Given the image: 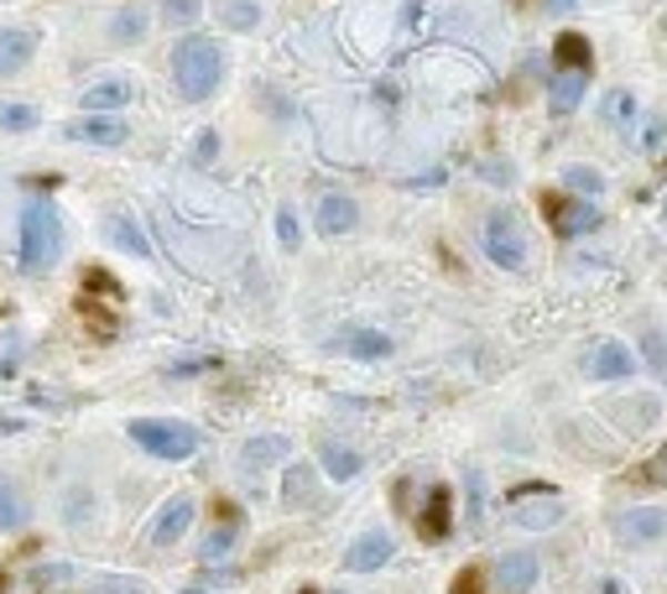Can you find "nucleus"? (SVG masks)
<instances>
[{"instance_id": "nucleus-1", "label": "nucleus", "mask_w": 667, "mask_h": 594, "mask_svg": "<svg viewBox=\"0 0 667 594\" xmlns=\"http://www.w3.org/2000/svg\"><path fill=\"white\" fill-rule=\"evenodd\" d=\"M224 79V48L214 37H183L178 48H172V84L189 104L209 100Z\"/></svg>"}, {"instance_id": "nucleus-2", "label": "nucleus", "mask_w": 667, "mask_h": 594, "mask_svg": "<svg viewBox=\"0 0 667 594\" xmlns=\"http://www.w3.org/2000/svg\"><path fill=\"white\" fill-rule=\"evenodd\" d=\"M17 255H21V272H32V276H42L63 255V214L52 209V199H32V204L21 209Z\"/></svg>"}, {"instance_id": "nucleus-3", "label": "nucleus", "mask_w": 667, "mask_h": 594, "mask_svg": "<svg viewBox=\"0 0 667 594\" xmlns=\"http://www.w3.org/2000/svg\"><path fill=\"white\" fill-rule=\"evenodd\" d=\"M125 433H131V443L137 449H146L152 459H168V464H183V459L199 454V427L178 423V417H131L125 423Z\"/></svg>"}, {"instance_id": "nucleus-4", "label": "nucleus", "mask_w": 667, "mask_h": 594, "mask_svg": "<svg viewBox=\"0 0 667 594\" xmlns=\"http://www.w3.org/2000/svg\"><path fill=\"white\" fill-rule=\"evenodd\" d=\"M479 245H485V255L496 261L501 272H522V266H527V240H522V220H516L512 209H496V214L485 220Z\"/></svg>"}, {"instance_id": "nucleus-5", "label": "nucleus", "mask_w": 667, "mask_h": 594, "mask_svg": "<svg viewBox=\"0 0 667 594\" xmlns=\"http://www.w3.org/2000/svg\"><path fill=\"white\" fill-rule=\"evenodd\" d=\"M412 522H417V537H423V543H444L448 532H454V491H448V485H428V491H423V506L412 511Z\"/></svg>"}, {"instance_id": "nucleus-6", "label": "nucleus", "mask_w": 667, "mask_h": 594, "mask_svg": "<svg viewBox=\"0 0 667 594\" xmlns=\"http://www.w3.org/2000/svg\"><path fill=\"white\" fill-rule=\"evenodd\" d=\"M396 553L392 532H381V526H371V532H360L355 543H350V553H344V568L350 574H376V568H386Z\"/></svg>"}, {"instance_id": "nucleus-7", "label": "nucleus", "mask_w": 667, "mask_h": 594, "mask_svg": "<svg viewBox=\"0 0 667 594\" xmlns=\"http://www.w3.org/2000/svg\"><path fill=\"white\" fill-rule=\"evenodd\" d=\"M537 574H543V563H537V553H501L496 568H491V578H496L501 594H527L532 584H537Z\"/></svg>"}, {"instance_id": "nucleus-8", "label": "nucleus", "mask_w": 667, "mask_h": 594, "mask_svg": "<svg viewBox=\"0 0 667 594\" xmlns=\"http://www.w3.org/2000/svg\"><path fill=\"white\" fill-rule=\"evenodd\" d=\"M616 532L626 547H641V543H657L667 532V511L663 506H636V511H620L616 516Z\"/></svg>"}, {"instance_id": "nucleus-9", "label": "nucleus", "mask_w": 667, "mask_h": 594, "mask_svg": "<svg viewBox=\"0 0 667 594\" xmlns=\"http://www.w3.org/2000/svg\"><path fill=\"white\" fill-rule=\"evenodd\" d=\"M193 511H199V506H193V495H172L168 506L156 511L152 532H146V537H152V547H172V543H178V537L193 526Z\"/></svg>"}, {"instance_id": "nucleus-10", "label": "nucleus", "mask_w": 667, "mask_h": 594, "mask_svg": "<svg viewBox=\"0 0 667 594\" xmlns=\"http://www.w3.org/2000/svg\"><path fill=\"white\" fill-rule=\"evenodd\" d=\"M63 137H69V141H89V147H120L131 131H125V120H120V115H79V120L63 125Z\"/></svg>"}, {"instance_id": "nucleus-11", "label": "nucleus", "mask_w": 667, "mask_h": 594, "mask_svg": "<svg viewBox=\"0 0 667 594\" xmlns=\"http://www.w3.org/2000/svg\"><path fill=\"white\" fill-rule=\"evenodd\" d=\"M589 375L595 381H626V375H636V355L620 340H605L589 350Z\"/></svg>"}, {"instance_id": "nucleus-12", "label": "nucleus", "mask_w": 667, "mask_h": 594, "mask_svg": "<svg viewBox=\"0 0 667 594\" xmlns=\"http://www.w3.org/2000/svg\"><path fill=\"white\" fill-rule=\"evenodd\" d=\"M313 220H319V230H324V235H350V230H355V220H360V209H355V199H350V193H324V199H319V209H313Z\"/></svg>"}, {"instance_id": "nucleus-13", "label": "nucleus", "mask_w": 667, "mask_h": 594, "mask_svg": "<svg viewBox=\"0 0 667 594\" xmlns=\"http://www.w3.org/2000/svg\"><path fill=\"white\" fill-rule=\"evenodd\" d=\"M37 52V32L32 27H6L0 32V79H11V73H21V63Z\"/></svg>"}, {"instance_id": "nucleus-14", "label": "nucleus", "mask_w": 667, "mask_h": 594, "mask_svg": "<svg viewBox=\"0 0 667 594\" xmlns=\"http://www.w3.org/2000/svg\"><path fill=\"white\" fill-rule=\"evenodd\" d=\"M548 214H553V230H558V235H589V230H599V209L589 204V199L564 204V209L548 199Z\"/></svg>"}, {"instance_id": "nucleus-15", "label": "nucleus", "mask_w": 667, "mask_h": 594, "mask_svg": "<svg viewBox=\"0 0 667 594\" xmlns=\"http://www.w3.org/2000/svg\"><path fill=\"white\" fill-rule=\"evenodd\" d=\"M340 350L344 355H355V360H386L392 355V340H386L381 329H344Z\"/></svg>"}, {"instance_id": "nucleus-16", "label": "nucleus", "mask_w": 667, "mask_h": 594, "mask_svg": "<svg viewBox=\"0 0 667 594\" xmlns=\"http://www.w3.org/2000/svg\"><path fill=\"white\" fill-rule=\"evenodd\" d=\"M319 459H324L329 480H355L360 470H365V459H360L355 449H344V443H334V439L319 443Z\"/></svg>"}, {"instance_id": "nucleus-17", "label": "nucleus", "mask_w": 667, "mask_h": 594, "mask_svg": "<svg viewBox=\"0 0 667 594\" xmlns=\"http://www.w3.org/2000/svg\"><path fill=\"white\" fill-rule=\"evenodd\" d=\"M27 516H32V511H27V495L17 491V480L0 475V532H21Z\"/></svg>"}, {"instance_id": "nucleus-18", "label": "nucleus", "mask_w": 667, "mask_h": 594, "mask_svg": "<svg viewBox=\"0 0 667 594\" xmlns=\"http://www.w3.org/2000/svg\"><path fill=\"white\" fill-rule=\"evenodd\" d=\"M125 100H131V84H125V79H110V84L89 89L84 110H89V115H115V110H125Z\"/></svg>"}, {"instance_id": "nucleus-19", "label": "nucleus", "mask_w": 667, "mask_h": 594, "mask_svg": "<svg viewBox=\"0 0 667 594\" xmlns=\"http://www.w3.org/2000/svg\"><path fill=\"white\" fill-rule=\"evenodd\" d=\"M104 240H110V245H120V251H131V255H152L146 235H141V230L125 220V214H110V220H104Z\"/></svg>"}, {"instance_id": "nucleus-20", "label": "nucleus", "mask_w": 667, "mask_h": 594, "mask_svg": "<svg viewBox=\"0 0 667 594\" xmlns=\"http://www.w3.org/2000/svg\"><path fill=\"white\" fill-rule=\"evenodd\" d=\"M584 89H589V73H558L553 79V110L558 115H568V110H579V100H584Z\"/></svg>"}, {"instance_id": "nucleus-21", "label": "nucleus", "mask_w": 667, "mask_h": 594, "mask_svg": "<svg viewBox=\"0 0 667 594\" xmlns=\"http://www.w3.org/2000/svg\"><path fill=\"white\" fill-rule=\"evenodd\" d=\"M235 543H240V522H220L214 532H209L204 543H199V558L204 563H220V558H230L235 553Z\"/></svg>"}, {"instance_id": "nucleus-22", "label": "nucleus", "mask_w": 667, "mask_h": 594, "mask_svg": "<svg viewBox=\"0 0 667 594\" xmlns=\"http://www.w3.org/2000/svg\"><path fill=\"white\" fill-rule=\"evenodd\" d=\"M553 52H558V69L564 73H589V42L579 32H564Z\"/></svg>"}, {"instance_id": "nucleus-23", "label": "nucleus", "mask_w": 667, "mask_h": 594, "mask_svg": "<svg viewBox=\"0 0 667 594\" xmlns=\"http://www.w3.org/2000/svg\"><path fill=\"white\" fill-rule=\"evenodd\" d=\"M641 355L651 360V375L667 381V334L657 329V323H641Z\"/></svg>"}, {"instance_id": "nucleus-24", "label": "nucleus", "mask_w": 667, "mask_h": 594, "mask_svg": "<svg viewBox=\"0 0 667 594\" xmlns=\"http://www.w3.org/2000/svg\"><path fill=\"white\" fill-rule=\"evenodd\" d=\"M558 501H553V495H543V501H516V522L522 526H553L558 522Z\"/></svg>"}, {"instance_id": "nucleus-25", "label": "nucleus", "mask_w": 667, "mask_h": 594, "mask_svg": "<svg viewBox=\"0 0 667 594\" xmlns=\"http://www.w3.org/2000/svg\"><path fill=\"white\" fill-rule=\"evenodd\" d=\"M220 17L240 32H251V27H261V6L256 0H220Z\"/></svg>"}, {"instance_id": "nucleus-26", "label": "nucleus", "mask_w": 667, "mask_h": 594, "mask_svg": "<svg viewBox=\"0 0 667 594\" xmlns=\"http://www.w3.org/2000/svg\"><path fill=\"white\" fill-rule=\"evenodd\" d=\"M564 188H574L579 199L595 204V193H605V178H599L595 168H564Z\"/></svg>"}, {"instance_id": "nucleus-27", "label": "nucleus", "mask_w": 667, "mask_h": 594, "mask_svg": "<svg viewBox=\"0 0 667 594\" xmlns=\"http://www.w3.org/2000/svg\"><path fill=\"white\" fill-rule=\"evenodd\" d=\"M605 115H610V125H620V131H626V125H631V115H636V100L626 94V89H616V94L605 100Z\"/></svg>"}, {"instance_id": "nucleus-28", "label": "nucleus", "mask_w": 667, "mask_h": 594, "mask_svg": "<svg viewBox=\"0 0 667 594\" xmlns=\"http://www.w3.org/2000/svg\"><path fill=\"white\" fill-rule=\"evenodd\" d=\"M0 125H6V131H32L37 110L32 104H0Z\"/></svg>"}, {"instance_id": "nucleus-29", "label": "nucleus", "mask_w": 667, "mask_h": 594, "mask_svg": "<svg viewBox=\"0 0 667 594\" xmlns=\"http://www.w3.org/2000/svg\"><path fill=\"white\" fill-rule=\"evenodd\" d=\"M141 32H146V17H141V11H120L115 32H110V37H115V42H137Z\"/></svg>"}, {"instance_id": "nucleus-30", "label": "nucleus", "mask_w": 667, "mask_h": 594, "mask_svg": "<svg viewBox=\"0 0 667 594\" xmlns=\"http://www.w3.org/2000/svg\"><path fill=\"white\" fill-rule=\"evenodd\" d=\"M89 594H152V590H146L141 578H120V574H110V578H100V584H94Z\"/></svg>"}, {"instance_id": "nucleus-31", "label": "nucleus", "mask_w": 667, "mask_h": 594, "mask_svg": "<svg viewBox=\"0 0 667 594\" xmlns=\"http://www.w3.org/2000/svg\"><path fill=\"white\" fill-rule=\"evenodd\" d=\"M69 578H73L69 563H48V568H37L32 574V584L37 590H58V584H69Z\"/></svg>"}, {"instance_id": "nucleus-32", "label": "nucleus", "mask_w": 667, "mask_h": 594, "mask_svg": "<svg viewBox=\"0 0 667 594\" xmlns=\"http://www.w3.org/2000/svg\"><path fill=\"white\" fill-rule=\"evenodd\" d=\"M276 235H282V245H287V251H297L303 230H297V214H292V209H276Z\"/></svg>"}, {"instance_id": "nucleus-33", "label": "nucleus", "mask_w": 667, "mask_h": 594, "mask_svg": "<svg viewBox=\"0 0 667 594\" xmlns=\"http://www.w3.org/2000/svg\"><path fill=\"white\" fill-rule=\"evenodd\" d=\"M641 480H651V485H667V443L647 459V470H641Z\"/></svg>"}, {"instance_id": "nucleus-34", "label": "nucleus", "mask_w": 667, "mask_h": 594, "mask_svg": "<svg viewBox=\"0 0 667 594\" xmlns=\"http://www.w3.org/2000/svg\"><path fill=\"white\" fill-rule=\"evenodd\" d=\"M454 594H491L485 590V574H479V568H464V574L454 578Z\"/></svg>"}, {"instance_id": "nucleus-35", "label": "nucleus", "mask_w": 667, "mask_h": 594, "mask_svg": "<svg viewBox=\"0 0 667 594\" xmlns=\"http://www.w3.org/2000/svg\"><path fill=\"white\" fill-rule=\"evenodd\" d=\"M162 17H168V21H193V17H199V0H168V6H162Z\"/></svg>"}, {"instance_id": "nucleus-36", "label": "nucleus", "mask_w": 667, "mask_h": 594, "mask_svg": "<svg viewBox=\"0 0 667 594\" xmlns=\"http://www.w3.org/2000/svg\"><path fill=\"white\" fill-rule=\"evenodd\" d=\"M282 454H287V443L282 439H256L251 443V464H256V459H282Z\"/></svg>"}, {"instance_id": "nucleus-37", "label": "nucleus", "mask_w": 667, "mask_h": 594, "mask_svg": "<svg viewBox=\"0 0 667 594\" xmlns=\"http://www.w3.org/2000/svg\"><path fill=\"white\" fill-rule=\"evenodd\" d=\"M303 485H309V470H292L287 475V506H303Z\"/></svg>"}, {"instance_id": "nucleus-38", "label": "nucleus", "mask_w": 667, "mask_h": 594, "mask_svg": "<svg viewBox=\"0 0 667 594\" xmlns=\"http://www.w3.org/2000/svg\"><path fill=\"white\" fill-rule=\"evenodd\" d=\"M214 152H220V137H214V131H204V137H199V162H214Z\"/></svg>"}, {"instance_id": "nucleus-39", "label": "nucleus", "mask_w": 667, "mask_h": 594, "mask_svg": "<svg viewBox=\"0 0 667 594\" xmlns=\"http://www.w3.org/2000/svg\"><path fill=\"white\" fill-rule=\"evenodd\" d=\"M21 427H27L21 417H0V433H21Z\"/></svg>"}, {"instance_id": "nucleus-40", "label": "nucleus", "mask_w": 667, "mask_h": 594, "mask_svg": "<svg viewBox=\"0 0 667 594\" xmlns=\"http://www.w3.org/2000/svg\"><path fill=\"white\" fill-rule=\"evenodd\" d=\"M183 594H209V590H183Z\"/></svg>"}, {"instance_id": "nucleus-41", "label": "nucleus", "mask_w": 667, "mask_h": 594, "mask_svg": "<svg viewBox=\"0 0 667 594\" xmlns=\"http://www.w3.org/2000/svg\"><path fill=\"white\" fill-rule=\"evenodd\" d=\"M663 220H667V209H663Z\"/></svg>"}]
</instances>
